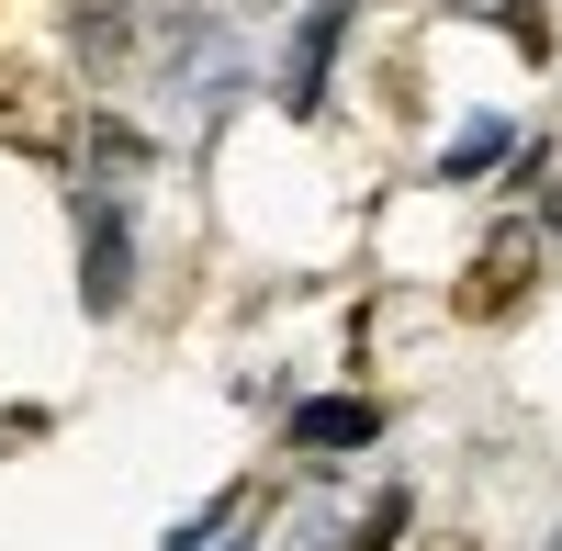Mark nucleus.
<instances>
[{
	"instance_id": "nucleus-7",
	"label": "nucleus",
	"mask_w": 562,
	"mask_h": 551,
	"mask_svg": "<svg viewBox=\"0 0 562 551\" xmlns=\"http://www.w3.org/2000/svg\"><path fill=\"white\" fill-rule=\"evenodd\" d=\"M416 551H484L473 529H428V540H416Z\"/></svg>"
},
{
	"instance_id": "nucleus-2",
	"label": "nucleus",
	"mask_w": 562,
	"mask_h": 551,
	"mask_svg": "<svg viewBox=\"0 0 562 551\" xmlns=\"http://www.w3.org/2000/svg\"><path fill=\"white\" fill-rule=\"evenodd\" d=\"M0 147H23V158L57 169L79 147V90L57 68H0Z\"/></svg>"
},
{
	"instance_id": "nucleus-1",
	"label": "nucleus",
	"mask_w": 562,
	"mask_h": 551,
	"mask_svg": "<svg viewBox=\"0 0 562 551\" xmlns=\"http://www.w3.org/2000/svg\"><path fill=\"white\" fill-rule=\"evenodd\" d=\"M529 282H540V225H529V214H506L495 237L473 248V270L450 282V315H461V327H506V315L529 304Z\"/></svg>"
},
{
	"instance_id": "nucleus-4",
	"label": "nucleus",
	"mask_w": 562,
	"mask_h": 551,
	"mask_svg": "<svg viewBox=\"0 0 562 551\" xmlns=\"http://www.w3.org/2000/svg\"><path fill=\"white\" fill-rule=\"evenodd\" d=\"M371 428H383V405L338 394V405H304V417H293V450H304V462H338V450H360Z\"/></svg>"
},
{
	"instance_id": "nucleus-3",
	"label": "nucleus",
	"mask_w": 562,
	"mask_h": 551,
	"mask_svg": "<svg viewBox=\"0 0 562 551\" xmlns=\"http://www.w3.org/2000/svg\"><path fill=\"white\" fill-rule=\"evenodd\" d=\"M338 34H349V0H315L304 34H293V79H281V102H293V113L326 102V57H338Z\"/></svg>"
},
{
	"instance_id": "nucleus-6",
	"label": "nucleus",
	"mask_w": 562,
	"mask_h": 551,
	"mask_svg": "<svg viewBox=\"0 0 562 551\" xmlns=\"http://www.w3.org/2000/svg\"><path fill=\"white\" fill-rule=\"evenodd\" d=\"M394 529H405V495H371V518L349 529V551H394Z\"/></svg>"
},
{
	"instance_id": "nucleus-5",
	"label": "nucleus",
	"mask_w": 562,
	"mask_h": 551,
	"mask_svg": "<svg viewBox=\"0 0 562 551\" xmlns=\"http://www.w3.org/2000/svg\"><path fill=\"white\" fill-rule=\"evenodd\" d=\"M90 304H124V214H90Z\"/></svg>"
}]
</instances>
